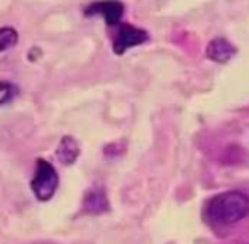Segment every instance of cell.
<instances>
[{"instance_id": "obj_4", "label": "cell", "mask_w": 249, "mask_h": 244, "mask_svg": "<svg viewBox=\"0 0 249 244\" xmlns=\"http://www.w3.org/2000/svg\"><path fill=\"white\" fill-rule=\"evenodd\" d=\"M124 12L125 7L121 0H95V2L89 3L83 10L85 17H102L108 27L121 24Z\"/></svg>"}, {"instance_id": "obj_5", "label": "cell", "mask_w": 249, "mask_h": 244, "mask_svg": "<svg viewBox=\"0 0 249 244\" xmlns=\"http://www.w3.org/2000/svg\"><path fill=\"white\" fill-rule=\"evenodd\" d=\"M237 54V48L231 43L227 37H213V39L209 41L205 48V56L207 60L219 63V65H226L232 60L234 56Z\"/></svg>"}, {"instance_id": "obj_2", "label": "cell", "mask_w": 249, "mask_h": 244, "mask_svg": "<svg viewBox=\"0 0 249 244\" xmlns=\"http://www.w3.org/2000/svg\"><path fill=\"white\" fill-rule=\"evenodd\" d=\"M59 185V176L56 168L46 159H37L36 168H34V176L31 180V188L33 193L39 202H48L54 197Z\"/></svg>"}, {"instance_id": "obj_3", "label": "cell", "mask_w": 249, "mask_h": 244, "mask_svg": "<svg viewBox=\"0 0 249 244\" xmlns=\"http://www.w3.org/2000/svg\"><path fill=\"white\" fill-rule=\"evenodd\" d=\"M149 39L151 36L146 29L129 22H121L115 26V33L112 37V51L117 56H122L125 51L149 43Z\"/></svg>"}, {"instance_id": "obj_9", "label": "cell", "mask_w": 249, "mask_h": 244, "mask_svg": "<svg viewBox=\"0 0 249 244\" xmlns=\"http://www.w3.org/2000/svg\"><path fill=\"white\" fill-rule=\"evenodd\" d=\"M17 95V87L10 82L0 80V105H5Z\"/></svg>"}, {"instance_id": "obj_6", "label": "cell", "mask_w": 249, "mask_h": 244, "mask_svg": "<svg viewBox=\"0 0 249 244\" xmlns=\"http://www.w3.org/2000/svg\"><path fill=\"white\" fill-rule=\"evenodd\" d=\"M110 209V204H108V198L105 195V192L102 188H92L85 193V198H83V214L89 215H99L104 214V212H108Z\"/></svg>"}, {"instance_id": "obj_8", "label": "cell", "mask_w": 249, "mask_h": 244, "mask_svg": "<svg viewBox=\"0 0 249 244\" xmlns=\"http://www.w3.org/2000/svg\"><path fill=\"white\" fill-rule=\"evenodd\" d=\"M19 43V33L14 27L3 26L0 27V53L10 50Z\"/></svg>"}, {"instance_id": "obj_1", "label": "cell", "mask_w": 249, "mask_h": 244, "mask_svg": "<svg viewBox=\"0 0 249 244\" xmlns=\"http://www.w3.org/2000/svg\"><path fill=\"white\" fill-rule=\"evenodd\" d=\"M249 215V195L241 190L217 193L207 202L205 217L213 226H234Z\"/></svg>"}, {"instance_id": "obj_7", "label": "cell", "mask_w": 249, "mask_h": 244, "mask_svg": "<svg viewBox=\"0 0 249 244\" xmlns=\"http://www.w3.org/2000/svg\"><path fill=\"white\" fill-rule=\"evenodd\" d=\"M80 156V146L75 138L71 136H63L59 139V144L56 148V158L63 165H73Z\"/></svg>"}]
</instances>
